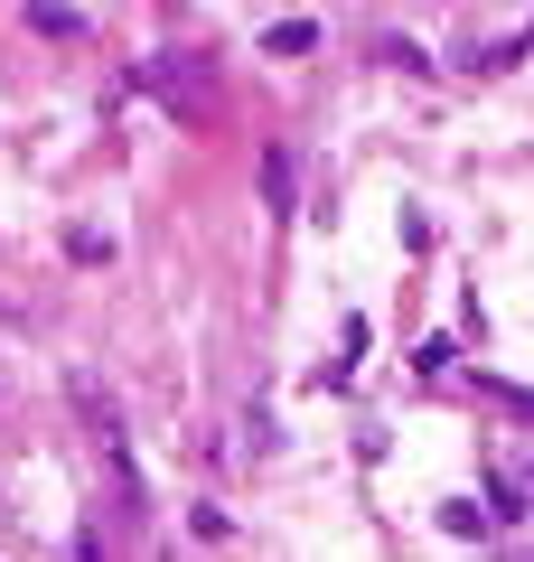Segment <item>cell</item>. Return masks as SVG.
<instances>
[{
    "label": "cell",
    "instance_id": "6da1fadb",
    "mask_svg": "<svg viewBox=\"0 0 534 562\" xmlns=\"http://www.w3.org/2000/svg\"><path fill=\"white\" fill-rule=\"evenodd\" d=\"M188 66H198V57H151V66H141V85H151V94H169V103H188V122H207V94H198V76H188Z\"/></svg>",
    "mask_w": 534,
    "mask_h": 562
},
{
    "label": "cell",
    "instance_id": "7a4b0ae2",
    "mask_svg": "<svg viewBox=\"0 0 534 562\" xmlns=\"http://www.w3.org/2000/svg\"><path fill=\"white\" fill-rule=\"evenodd\" d=\"M291 188H300L291 150H281V140H263V198H272V216H291Z\"/></svg>",
    "mask_w": 534,
    "mask_h": 562
},
{
    "label": "cell",
    "instance_id": "3957f363",
    "mask_svg": "<svg viewBox=\"0 0 534 562\" xmlns=\"http://www.w3.org/2000/svg\"><path fill=\"white\" fill-rule=\"evenodd\" d=\"M525 47H534V20H515L507 38H488V47H469V66H478V76H497V66H515V57H525Z\"/></svg>",
    "mask_w": 534,
    "mask_h": 562
},
{
    "label": "cell",
    "instance_id": "277c9868",
    "mask_svg": "<svg viewBox=\"0 0 534 562\" xmlns=\"http://www.w3.org/2000/svg\"><path fill=\"white\" fill-rule=\"evenodd\" d=\"M263 47H272V57H310V47H319V20H272V29H263Z\"/></svg>",
    "mask_w": 534,
    "mask_h": 562
},
{
    "label": "cell",
    "instance_id": "5b68a950",
    "mask_svg": "<svg viewBox=\"0 0 534 562\" xmlns=\"http://www.w3.org/2000/svg\"><path fill=\"white\" fill-rule=\"evenodd\" d=\"M488 506H478V497H441V535H488Z\"/></svg>",
    "mask_w": 534,
    "mask_h": 562
},
{
    "label": "cell",
    "instance_id": "8992f818",
    "mask_svg": "<svg viewBox=\"0 0 534 562\" xmlns=\"http://www.w3.org/2000/svg\"><path fill=\"white\" fill-rule=\"evenodd\" d=\"M66 262H113V235H94V225H66Z\"/></svg>",
    "mask_w": 534,
    "mask_h": 562
},
{
    "label": "cell",
    "instance_id": "52a82bcc",
    "mask_svg": "<svg viewBox=\"0 0 534 562\" xmlns=\"http://www.w3.org/2000/svg\"><path fill=\"white\" fill-rule=\"evenodd\" d=\"M29 29H38V38H85L76 10H29Z\"/></svg>",
    "mask_w": 534,
    "mask_h": 562
}]
</instances>
